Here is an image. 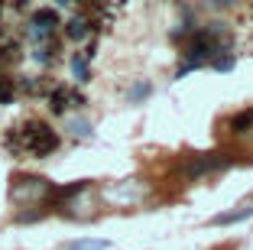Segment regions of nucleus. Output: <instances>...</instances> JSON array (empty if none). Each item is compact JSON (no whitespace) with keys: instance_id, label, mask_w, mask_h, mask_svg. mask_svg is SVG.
Listing matches in <instances>:
<instances>
[{"instance_id":"1a4fd4ad","label":"nucleus","mask_w":253,"mask_h":250,"mask_svg":"<svg viewBox=\"0 0 253 250\" xmlns=\"http://www.w3.org/2000/svg\"><path fill=\"white\" fill-rule=\"evenodd\" d=\"M244 218H253V205L237 208V211H227V214H214L211 224H237V221H244Z\"/></svg>"},{"instance_id":"6e6552de","label":"nucleus","mask_w":253,"mask_h":250,"mask_svg":"<svg viewBox=\"0 0 253 250\" xmlns=\"http://www.w3.org/2000/svg\"><path fill=\"white\" fill-rule=\"evenodd\" d=\"M72 75L82 81V85H88L91 81V59H84L82 52H75L72 55Z\"/></svg>"},{"instance_id":"20e7f679","label":"nucleus","mask_w":253,"mask_h":250,"mask_svg":"<svg viewBox=\"0 0 253 250\" xmlns=\"http://www.w3.org/2000/svg\"><path fill=\"white\" fill-rule=\"evenodd\" d=\"M45 104H49V110H52L55 117H62L65 110H82L84 104H88V98H84L78 88H68V85H52V88H49V95H45Z\"/></svg>"},{"instance_id":"f8f14e48","label":"nucleus","mask_w":253,"mask_h":250,"mask_svg":"<svg viewBox=\"0 0 253 250\" xmlns=\"http://www.w3.org/2000/svg\"><path fill=\"white\" fill-rule=\"evenodd\" d=\"M65 130L72 133V137H78V140H84V137H91V124H88L84 117H72V120L65 124Z\"/></svg>"},{"instance_id":"0eeeda50","label":"nucleus","mask_w":253,"mask_h":250,"mask_svg":"<svg viewBox=\"0 0 253 250\" xmlns=\"http://www.w3.org/2000/svg\"><path fill=\"white\" fill-rule=\"evenodd\" d=\"M49 88H52V81L42 78V75H36V78H16V91H23V95H30V98L49 95Z\"/></svg>"},{"instance_id":"f03ea898","label":"nucleus","mask_w":253,"mask_h":250,"mask_svg":"<svg viewBox=\"0 0 253 250\" xmlns=\"http://www.w3.org/2000/svg\"><path fill=\"white\" fill-rule=\"evenodd\" d=\"M55 185L42 176H13L10 182V201L13 205H49Z\"/></svg>"},{"instance_id":"4468645a","label":"nucleus","mask_w":253,"mask_h":250,"mask_svg":"<svg viewBox=\"0 0 253 250\" xmlns=\"http://www.w3.org/2000/svg\"><path fill=\"white\" fill-rule=\"evenodd\" d=\"M211 68H217V72H231V68H234V55H231V52L217 55V59L211 62Z\"/></svg>"},{"instance_id":"39448f33","label":"nucleus","mask_w":253,"mask_h":250,"mask_svg":"<svg viewBox=\"0 0 253 250\" xmlns=\"http://www.w3.org/2000/svg\"><path fill=\"white\" fill-rule=\"evenodd\" d=\"M231 156L227 153H208V156H192V159L182 166V176L185 179H201V176H208V172H221L231 166Z\"/></svg>"},{"instance_id":"7ed1b4c3","label":"nucleus","mask_w":253,"mask_h":250,"mask_svg":"<svg viewBox=\"0 0 253 250\" xmlns=\"http://www.w3.org/2000/svg\"><path fill=\"white\" fill-rule=\"evenodd\" d=\"M59 26H62V20H59V13H55L52 7H39V10H33V13L26 16V39H30L33 46L49 43V39H55Z\"/></svg>"},{"instance_id":"ddd939ff","label":"nucleus","mask_w":253,"mask_h":250,"mask_svg":"<svg viewBox=\"0 0 253 250\" xmlns=\"http://www.w3.org/2000/svg\"><path fill=\"white\" fill-rule=\"evenodd\" d=\"M149 91H153V88H149L146 81H136L133 88L126 91V101H130V104H140V101H143V98H149Z\"/></svg>"},{"instance_id":"9b49d317","label":"nucleus","mask_w":253,"mask_h":250,"mask_svg":"<svg viewBox=\"0 0 253 250\" xmlns=\"http://www.w3.org/2000/svg\"><path fill=\"white\" fill-rule=\"evenodd\" d=\"M250 127H253V110H240V114L231 117V130L234 133H250Z\"/></svg>"},{"instance_id":"423d86ee","label":"nucleus","mask_w":253,"mask_h":250,"mask_svg":"<svg viewBox=\"0 0 253 250\" xmlns=\"http://www.w3.org/2000/svg\"><path fill=\"white\" fill-rule=\"evenodd\" d=\"M94 30H97V20L88 13V10H82V13H75L72 20H68L65 26H62L65 39H72V43H84V39H88Z\"/></svg>"},{"instance_id":"f257e3e1","label":"nucleus","mask_w":253,"mask_h":250,"mask_svg":"<svg viewBox=\"0 0 253 250\" xmlns=\"http://www.w3.org/2000/svg\"><path fill=\"white\" fill-rule=\"evenodd\" d=\"M59 133L45 120H23L3 133V150L13 159H45L59 150Z\"/></svg>"},{"instance_id":"9d476101","label":"nucleus","mask_w":253,"mask_h":250,"mask_svg":"<svg viewBox=\"0 0 253 250\" xmlns=\"http://www.w3.org/2000/svg\"><path fill=\"white\" fill-rule=\"evenodd\" d=\"M13 98H16V78L0 72V104H13Z\"/></svg>"}]
</instances>
